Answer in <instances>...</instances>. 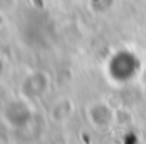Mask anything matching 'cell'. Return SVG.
Listing matches in <instances>:
<instances>
[{"label": "cell", "mask_w": 146, "mask_h": 144, "mask_svg": "<svg viewBox=\"0 0 146 144\" xmlns=\"http://www.w3.org/2000/svg\"><path fill=\"white\" fill-rule=\"evenodd\" d=\"M139 72V59L131 52H118L109 61V74L117 81H129Z\"/></svg>", "instance_id": "obj_1"}]
</instances>
